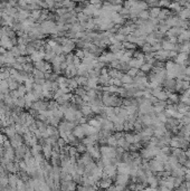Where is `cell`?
I'll return each instance as SVG.
<instances>
[{
	"instance_id": "6f0895ef",
	"label": "cell",
	"mask_w": 190,
	"mask_h": 191,
	"mask_svg": "<svg viewBox=\"0 0 190 191\" xmlns=\"http://www.w3.org/2000/svg\"><path fill=\"white\" fill-rule=\"evenodd\" d=\"M184 153H186L187 158H188V159L190 160V149H189V150H186V152H184Z\"/></svg>"
},
{
	"instance_id": "9c48e42d",
	"label": "cell",
	"mask_w": 190,
	"mask_h": 191,
	"mask_svg": "<svg viewBox=\"0 0 190 191\" xmlns=\"http://www.w3.org/2000/svg\"><path fill=\"white\" fill-rule=\"evenodd\" d=\"M51 152H53V145L47 144V143L43 145V154L45 155L46 160H48V159L51 158Z\"/></svg>"
},
{
	"instance_id": "7a4b0ae2",
	"label": "cell",
	"mask_w": 190,
	"mask_h": 191,
	"mask_svg": "<svg viewBox=\"0 0 190 191\" xmlns=\"http://www.w3.org/2000/svg\"><path fill=\"white\" fill-rule=\"evenodd\" d=\"M86 152L89 153V155L93 158V159H95V160H100L101 157H102L100 148H97V146H95V145L86 146Z\"/></svg>"
},
{
	"instance_id": "d4e9b609",
	"label": "cell",
	"mask_w": 190,
	"mask_h": 191,
	"mask_svg": "<svg viewBox=\"0 0 190 191\" xmlns=\"http://www.w3.org/2000/svg\"><path fill=\"white\" fill-rule=\"evenodd\" d=\"M152 67H153L152 64H150V63H148V62H144L142 64V66L140 67V69H141L143 73H149V72L152 71Z\"/></svg>"
},
{
	"instance_id": "8fae6325",
	"label": "cell",
	"mask_w": 190,
	"mask_h": 191,
	"mask_svg": "<svg viewBox=\"0 0 190 191\" xmlns=\"http://www.w3.org/2000/svg\"><path fill=\"white\" fill-rule=\"evenodd\" d=\"M112 180L111 178H107V177H105V178H102V180L101 181H99V185H100V188H102V189H109V187L112 185Z\"/></svg>"
},
{
	"instance_id": "6da1fadb",
	"label": "cell",
	"mask_w": 190,
	"mask_h": 191,
	"mask_svg": "<svg viewBox=\"0 0 190 191\" xmlns=\"http://www.w3.org/2000/svg\"><path fill=\"white\" fill-rule=\"evenodd\" d=\"M116 169H117V173L130 174V171H131V164L128 162H125V161L117 162L116 163Z\"/></svg>"
},
{
	"instance_id": "603a6c76",
	"label": "cell",
	"mask_w": 190,
	"mask_h": 191,
	"mask_svg": "<svg viewBox=\"0 0 190 191\" xmlns=\"http://www.w3.org/2000/svg\"><path fill=\"white\" fill-rule=\"evenodd\" d=\"M16 17L18 18V20L22 21V20H25V19H27V18L29 17V12H28L27 10H20V11L17 12Z\"/></svg>"
},
{
	"instance_id": "ee69618b",
	"label": "cell",
	"mask_w": 190,
	"mask_h": 191,
	"mask_svg": "<svg viewBox=\"0 0 190 191\" xmlns=\"http://www.w3.org/2000/svg\"><path fill=\"white\" fill-rule=\"evenodd\" d=\"M184 182V177H174V188H178Z\"/></svg>"
},
{
	"instance_id": "484cf974",
	"label": "cell",
	"mask_w": 190,
	"mask_h": 191,
	"mask_svg": "<svg viewBox=\"0 0 190 191\" xmlns=\"http://www.w3.org/2000/svg\"><path fill=\"white\" fill-rule=\"evenodd\" d=\"M76 82H77L78 86H86L87 84V76H78V77H75Z\"/></svg>"
},
{
	"instance_id": "5bb4252c",
	"label": "cell",
	"mask_w": 190,
	"mask_h": 191,
	"mask_svg": "<svg viewBox=\"0 0 190 191\" xmlns=\"http://www.w3.org/2000/svg\"><path fill=\"white\" fill-rule=\"evenodd\" d=\"M79 162L83 163L84 165L86 167V165H89L91 162H93V158L89 155V153H85V152H84V154L82 155V158L79 159Z\"/></svg>"
},
{
	"instance_id": "cb8c5ba5",
	"label": "cell",
	"mask_w": 190,
	"mask_h": 191,
	"mask_svg": "<svg viewBox=\"0 0 190 191\" xmlns=\"http://www.w3.org/2000/svg\"><path fill=\"white\" fill-rule=\"evenodd\" d=\"M10 77L9 68H1L0 69V79H8Z\"/></svg>"
},
{
	"instance_id": "8992f818",
	"label": "cell",
	"mask_w": 190,
	"mask_h": 191,
	"mask_svg": "<svg viewBox=\"0 0 190 191\" xmlns=\"http://www.w3.org/2000/svg\"><path fill=\"white\" fill-rule=\"evenodd\" d=\"M10 144L14 149H17L18 146H20L24 143V138L20 136V134H15L12 138H10Z\"/></svg>"
},
{
	"instance_id": "83f0119b",
	"label": "cell",
	"mask_w": 190,
	"mask_h": 191,
	"mask_svg": "<svg viewBox=\"0 0 190 191\" xmlns=\"http://www.w3.org/2000/svg\"><path fill=\"white\" fill-rule=\"evenodd\" d=\"M121 81H122V84H130V83H133V77H131L129 74H123Z\"/></svg>"
},
{
	"instance_id": "9f6ffc18",
	"label": "cell",
	"mask_w": 190,
	"mask_h": 191,
	"mask_svg": "<svg viewBox=\"0 0 190 191\" xmlns=\"http://www.w3.org/2000/svg\"><path fill=\"white\" fill-rule=\"evenodd\" d=\"M184 185H186V187H187V190H190V181H186Z\"/></svg>"
},
{
	"instance_id": "bcb514c9",
	"label": "cell",
	"mask_w": 190,
	"mask_h": 191,
	"mask_svg": "<svg viewBox=\"0 0 190 191\" xmlns=\"http://www.w3.org/2000/svg\"><path fill=\"white\" fill-rule=\"evenodd\" d=\"M9 51H10L11 54H12L14 56L16 57V58H17L18 56H20V53H19V49H18V47H15V46H12Z\"/></svg>"
},
{
	"instance_id": "4316f807",
	"label": "cell",
	"mask_w": 190,
	"mask_h": 191,
	"mask_svg": "<svg viewBox=\"0 0 190 191\" xmlns=\"http://www.w3.org/2000/svg\"><path fill=\"white\" fill-rule=\"evenodd\" d=\"M31 154L33 155H36V154H38V153H41L43 152V145H40V144H35L34 146H31Z\"/></svg>"
},
{
	"instance_id": "f907efd6",
	"label": "cell",
	"mask_w": 190,
	"mask_h": 191,
	"mask_svg": "<svg viewBox=\"0 0 190 191\" xmlns=\"http://www.w3.org/2000/svg\"><path fill=\"white\" fill-rule=\"evenodd\" d=\"M169 41L172 43V44H177L178 43V37L177 36H169Z\"/></svg>"
},
{
	"instance_id": "ab89813d",
	"label": "cell",
	"mask_w": 190,
	"mask_h": 191,
	"mask_svg": "<svg viewBox=\"0 0 190 191\" xmlns=\"http://www.w3.org/2000/svg\"><path fill=\"white\" fill-rule=\"evenodd\" d=\"M124 138H125V141L130 143V144H132L134 143V134H131V133H125L124 134Z\"/></svg>"
},
{
	"instance_id": "2e32d148",
	"label": "cell",
	"mask_w": 190,
	"mask_h": 191,
	"mask_svg": "<svg viewBox=\"0 0 190 191\" xmlns=\"http://www.w3.org/2000/svg\"><path fill=\"white\" fill-rule=\"evenodd\" d=\"M61 188V189H64V190H71V189L73 190V189H76L77 187L75 185V181L73 182L72 180H69V181H64Z\"/></svg>"
},
{
	"instance_id": "7bdbcfd3",
	"label": "cell",
	"mask_w": 190,
	"mask_h": 191,
	"mask_svg": "<svg viewBox=\"0 0 190 191\" xmlns=\"http://www.w3.org/2000/svg\"><path fill=\"white\" fill-rule=\"evenodd\" d=\"M53 51H54V53H55L56 55H61V54H63V47H61V45H55L53 48H51Z\"/></svg>"
},
{
	"instance_id": "681fc988",
	"label": "cell",
	"mask_w": 190,
	"mask_h": 191,
	"mask_svg": "<svg viewBox=\"0 0 190 191\" xmlns=\"http://www.w3.org/2000/svg\"><path fill=\"white\" fill-rule=\"evenodd\" d=\"M188 88H190V81H184V83H182V92H184Z\"/></svg>"
},
{
	"instance_id": "816d5d0a",
	"label": "cell",
	"mask_w": 190,
	"mask_h": 191,
	"mask_svg": "<svg viewBox=\"0 0 190 191\" xmlns=\"http://www.w3.org/2000/svg\"><path fill=\"white\" fill-rule=\"evenodd\" d=\"M113 85H115V86H117V87H120V86H122V81L120 78H114V83H113Z\"/></svg>"
},
{
	"instance_id": "f1b7e54d",
	"label": "cell",
	"mask_w": 190,
	"mask_h": 191,
	"mask_svg": "<svg viewBox=\"0 0 190 191\" xmlns=\"http://www.w3.org/2000/svg\"><path fill=\"white\" fill-rule=\"evenodd\" d=\"M68 87H69L71 91H75L78 87V84L76 82V79H75V77L74 78H68Z\"/></svg>"
},
{
	"instance_id": "11a10c76",
	"label": "cell",
	"mask_w": 190,
	"mask_h": 191,
	"mask_svg": "<svg viewBox=\"0 0 190 191\" xmlns=\"http://www.w3.org/2000/svg\"><path fill=\"white\" fill-rule=\"evenodd\" d=\"M19 5L21 7H27L28 6V0H18Z\"/></svg>"
},
{
	"instance_id": "836d02e7",
	"label": "cell",
	"mask_w": 190,
	"mask_h": 191,
	"mask_svg": "<svg viewBox=\"0 0 190 191\" xmlns=\"http://www.w3.org/2000/svg\"><path fill=\"white\" fill-rule=\"evenodd\" d=\"M18 94H19V97H22V96L26 95V93H27V88H26V86L25 85H19L18 86Z\"/></svg>"
},
{
	"instance_id": "277c9868",
	"label": "cell",
	"mask_w": 190,
	"mask_h": 191,
	"mask_svg": "<svg viewBox=\"0 0 190 191\" xmlns=\"http://www.w3.org/2000/svg\"><path fill=\"white\" fill-rule=\"evenodd\" d=\"M150 164V169L153 171V172H160V171H163L164 168H163V163L160 162V161H156V159L154 160H152L151 159V161L149 162Z\"/></svg>"
},
{
	"instance_id": "7402d4cb",
	"label": "cell",
	"mask_w": 190,
	"mask_h": 191,
	"mask_svg": "<svg viewBox=\"0 0 190 191\" xmlns=\"http://www.w3.org/2000/svg\"><path fill=\"white\" fill-rule=\"evenodd\" d=\"M106 143H107V145L116 148V146H117V139L115 138V135H114V134L110 135V136L107 138V140H106Z\"/></svg>"
},
{
	"instance_id": "1f68e13d",
	"label": "cell",
	"mask_w": 190,
	"mask_h": 191,
	"mask_svg": "<svg viewBox=\"0 0 190 191\" xmlns=\"http://www.w3.org/2000/svg\"><path fill=\"white\" fill-rule=\"evenodd\" d=\"M123 46H124V49H131V51H135V48L138 47L134 43H130L128 40L123 41Z\"/></svg>"
},
{
	"instance_id": "f5cc1de1",
	"label": "cell",
	"mask_w": 190,
	"mask_h": 191,
	"mask_svg": "<svg viewBox=\"0 0 190 191\" xmlns=\"http://www.w3.org/2000/svg\"><path fill=\"white\" fill-rule=\"evenodd\" d=\"M177 55H178L177 51H169V58H174Z\"/></svg>"
},
{
	"instance_id": "3957f363",
	"label": "cell",
	"mask_w": 190,
	"mask_h": 191,
	"mask_svg": "<svg viewBox=\"0 0 190 191\" xmlns=\"http://www.w3.org/2000/svg\"><path fill=\"white\" fill-rule=\"evenodd\" d=\"M74 128H75V122H72V121H64L58 124V131L72 132Z\"/></svg>"
},
{
	"instance_id": "d6a6232c",
	"label": "cell",
	"mask_w": 190,
	"mask_h": 191,
	"mask_svg": "<svg viewBox=\"0 0 190 191\" xmlns=\"http://www.w3.org/2000/svg\"><path fill=\"white\" fill-rule=\"evenodd\" d=\"M139 18L140 19H142V20H148V19L150 18V12L148 11L146 9H145V10H141L139 14Z\"/></svg>"
},
{
	"instance_id": "4dcf8cb0",
	"label": "cell",
	"mask_w": 190,
	"mask_h": 191,
	"mask_svg": "<svg viewBox=\"0 0 190 191\" xmlns=\"http://www.w3.org/2000/svg\"><path fill=\"white\" fill-rule=\"evenodd\" d=\"M160 8L159 7H152L150 9V18H158V16H159V12H160Z\"/></svg>"
},
{
	"instance_id": "f6af8a7d",
	"label": "cell",
	"mask_w": 190,
	"mask_h": 191,
	"mask_svg": "<svg viewBox=\"0 0 190 191\" xmlns=\"http://www.w3.org/2000/svg\"><path fill=\"white\" fill-rule=\"evenodd\" d=\"M160 151H161L162 153H164V154L170 155V154H171V148H170V146H167V145H163L162 148H160Z\"/></svg>"
},
{
	"instance_id": "d590c367",
	"label": "cell",
	"mask_w": 190,
	"mask_h": 191,
	"mask_svg": "<svg viewBox=\"0 0 190 191\" xmlns=\"http://www.w3.org/2000/svg\"><path fill=\"white\" fill-rule=\"evenodd\" d=\"M156 118H159V121L160 122H162V123H167V121H168V116L166 115V113L164 112H161V113H158L156 114Z\"/></svg>"
},
{
	"instance_id": "30bf717a",
	"label": "cell",
	"mask_w": 190,
	"mask_h": 191,
	"mask_svg": "<svg viewBox=\"0 0 190 191\" xmlns=\"http://www.w3.org/2000/svg\"><path fill=\"white\" fill-rule=\"evenodd\" d=\"M8 179H9V185L11 187V189H17V183H18V181H19L18 175L11 173V174H9Z\"/></svg>"
},
{
	"instance_id": "c3c4849f",
	"label": "cell",
	"mask_w": 190,
	"mask_h": 191,
	"mask_svg": "<svg viewBox=\"0 0 190 191\" xmlns=\"http://www.w3.org/2000/svg\"><path fill=\"white\" fill-rule=\"evenodd\" d=\"M66 143H67L66 140H65V139H63V138H61V136L57 139V144L59 145V148H61V149L66 145Z\"/></svg>"
},
{
	"instance_id": "d6986e66",
	"label": "cell",
	"mask_w": 190,
	"mask_h": 191,
	"mask_svg": "<svg viewBox=\"0 0 190 191\" xmlns=\"http://www.w3.org/2000/svg\"><path fill=\"white\" fill-rule=\"evenodd\" d=\"M170 93H171L170 91H168V90L163 91V90H162V91H160L158 94H156V97L159 100V101H167L168 96H169V94H170Z\"/></svg>"
},
{
	"instance_id": "b9f144b4",
	"label": "cell",
	"mask_w": 190,
	"mask_h": 191,
	"mask_svg": "<svg viewBox=\"0 0 190 191\" xmlns=\"http://www.w3.org/2000/svg\"><path fill=\"white\" fill-rule=\"evenodd\" d=\"M181 5H180V2H172V4H170L169 7L172 9V10H176V11H180L181 10Z\"/></svg>"
},
{
	"instance_id": "4fadbf2b",
	"label": "cell",
	"mask_w": 190,
	"mask_h": 191,
	"mask_svg": "<svg viewBox=\"0 0 190 191\" xmlns=\"http://www.w3.org/2000/svg\"><path fill=\"white\" fill-rule=\"evenodd\" d=\"M0 91L5 94L8 95L9 94V86H8V81L7 79H0Z\"/></svg>"
},
{
	"instance_id": "44dd1931",
	"label": "cell",
	"mask_w": 190,
	"mask_h": 191,
	"mask_svg": "<svg viewBox=\"0 0 190 191\" xmlns=\"http://www.w3.org/2000/svg\"><path fill=\"white\" fill-rule=\"evenodd\" d=\"M8 81V86H9V90L10 91H14V90H17L18 88V86H19V83L17 82L15 78H12V77H9V78L7 79Z\"/></svg>"
},
{
	"instance_id": "e0dca14e",
	"label": "cell",
	"mask_w": 190,
	"mask_h": 191,
	"mask_svg": "<svg viewBox=\"0 0 190 191\" xmlns=\"http://www.w3.org/2000/svg\"><path fill=\"white\" fill-rule=\"evenodd\" d=\"M180 102V96L176 93H170L169 96H168V104H176V103H179Z\"/></svg>"
},
{
	"instance_id": "8d00e7d4",
	"label": "cell",
	"mask_w": 190,
	"mask_h": 191,
	"mask_svg": "<svg viewBox=\"0 0 190 191\" xmlns=\"http://www.w3.org/2000/svg\"><path fill=\"white\" fill-rule=\"evenodd\" d=\"M133 57L134 58H136V59H139V61H144V53H143V51H135L133 53Z\"/></svg>"
},
{
	"instance_id": "60d3db41",
	"label": "cell",
	"mask_w": 190,
	"mask_h": 191,
	"mask_svg": "<svg viewBox=\"0 0 190 191\" xmlns=\"http://www.w3.org/2000/svg\"><path fill=\"white\" fill-rule=\"evenodd\" d=\"M142 51L146 54V53H151L152 51V45H150L149 43H145L144 45L142 46Z\"/></svg>"
},
{
	"instance_id": "f35d334b",
	"label": "cell",
	"mask_w": 190,
	"mask_h": 191,
	"mask_svg": "<svg viewBox=\"0 0 190 191\" xmlns=\"http://www.w3.org/2000/svg\"><path fill=\"white\" fill-rule=\"evenodd\" d=\"M40 16H41V10H38V9H34L33 12H31V18H34L35 20H39Z\"/></svg>"
},
{
	"instance_id": "f546056e",
	"label": "cell",
	"mask_w": 190,
	"mask_h": 191,
	"mask_svg": "<svg viewBox=\"0 0 190 191\" xmlns=\"http://www.w3.org/2000/svg\"><path fill=\"white\" fill-rule=\"evenodd\" d=\"M33 75H34V78H45V73L43 71H39L37 68H34L33 71Z\"/></svg>"
},
{
	"instance_id": "52a82bcc",
	"label": "cell",
	"mask_w": 190,
	"mask_h": 191,
	"mask_svg": "<svg viewBox=\"0 0 190 191\" xmlns=\"http://www.w3.org/2000/svg\"><path fill=\"white\" fill-rule=\"evenodd\" d=\"M129 177L130 174H116V185H125L129 182Z\"/></svg>"
},
{
	"instance_id": "e575fe53",
	"label": "cell",
	"mask_w": 190,
	"mask_h": 191,
	"mask_svg": "<svg viewBox=\"0 0 190 191\" xmlns=\"http://www.w3.org/2000/svg\"><path fill=\"white\" fill-rule=\"evenodd\" d=\"M139 68H135V67H130L128 69V72H126V74H129L131 77H135L136 75H138V73H139Z\"/></svg>"
},
{
	"instance_id": "7dc6e473",
	"label": "cell",
	"mask_w": 190,
	"mask_h": 191,
	"mask_svg": "<svg viewBox=\"0 0 190 191\" xmlns=\"http://www.w3.org/2000/svg\"><path fill=\"white\" fill-rule=\"evenodd\" d=\"M76 149H77L78 153H84V152H86V145H85L84 143H79V144H77Z\"/></svg>"
},
{
	"instance_id": "db71d44e",
	"label": "cell",
	"mask_w": 190,
	"mask_h": 191,
	"mask_svg": "<svg viewBox=\"0 0 190 191\" xmlns=\"http://www.w3.org/2000/svg\"><path fill=\"white\" fill-rule=\"evenodd\" d=\"M76 56L79 57L81 59L84 57V49H77V51H76Z\"/></svg>"
},
{
	"instance_id": "74e56055",
	"label": "cell",
	"mask_w": 190,
	"mask_h": 191,
	"mask_svg": "<svg viewBox=\"0 0 190 191\" xmlns=\"http://www.w3.org/2000/svg\"><path fill=\"white\" fill-rule=\"evenodd\" d=\"M89 125H92V126H96V128H101V122L100 120H99V118H91L89 121Z\"/></svg>"
},
{
	"instance_id": "ac0fdd59",
	"label": "cell",
	"mask_w": 190,
	"mask_h": 191,
	"mask_svg": "<svg viewBox=\"0 0 190 191\" xmlns=\"http://www.w3.org/2000/svg\"><path fill=\"white\" fill-rule=\"evenodd\" d=\"M162 49L166 51H176V44L170 43L169 40H162Z\"/></svg>"
},
{
	"instance_id": "5b68a950",
	"label": "cell",
	"mask_w": 190,
	"mask_h": 191,
	"mask_svg": "<svg viewBox=\"0 0 190 191\" xmlns=\"http://www.w3.org/2000/svg\"><path fill=\"white\" fill-rule=\"evenodd\" d=\"M11 39H12V38L4 35L2 38L0 39V46L4 47V48H6V49H10L11 47L14 46V40H11Z\"/></svg>"
},
{
	"instance_id": "9a60e30c",
	"label": "cell",
	"mask_w": 190,
	"mask_h": 191,
	"mask_svg": "<svg viewBox=\"0 0 190 191\" xmlns=\"http://www.w3.org/2000/svg\"><path fill=\"white\" fill-rule=\"evenodd\" d=\"M82 114H83V116H89L91 114H92V108L89 106V104H86V103H84L83 105H81V110H79Z\"/></svg>"
},
{
	"instance_id": "ffe728a7",
	"label": "cell",
	"mask_w": 190,
	"mask_h": 191,
	"mask_svg": "<svg viewBox=\"0 0 190 191\" xmlns=\"http://www.w3.org/2000/svg\"><path fill=\"white\" fill-rule=\"evenodd\" d=\"M144 63V61H139V59H136V58H131V61L129 62V66L130 67H135V68H139L142 66V64Z\"/></svg>"
},
{
	"instance_id": "ba28073f",
	"label": "cell",
	"mask_w": 190,
	"mask_h": 191,
	"mask_svg": "<svg viewBox=\"0 0 190 191\" xmlns=\"http://www.w3.org/2000/svg\"><path fill=\"white\" fill-rule=\"evenodd\" d=\"M73 134L75 135L77 139H83L84 136H85V132H84V130L81 124L73 129Z\"/></svg>"
},
{
	"instance_id": "680465c9",
	"label": "cell",
	"mask_w": 190,
	"mask_h": 191,
	"mask_svg": "<svg viewBox=\"0 0 190 191\" xmlns=\"http://www.w3.org/2000/svg\"><path fill=\"white\" fill-rule=\"evenodd\" d=\"M2 36H4V34H2V29H0V39L2 38Z\"/></svg>"
},
{
	"instance_id": "7c38bea8",
	"label": "cell",
	"mask_w": 190,
	"mask_h": 191,
	"mask_svg": "<svg viewBox=\"0 0 190 191\" xmlns=\"http://www.w3.org/2000/svg\"><path fill=\"white\" fill-rule=\"evenodd\" d=\"M4 132H5L6 136H8V138H12V136L17 133L16 128H15V125H14V124L6 126V129H5V131H4Z\"/></svg>"
}]
</instances>
